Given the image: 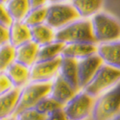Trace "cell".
<instances>
[{"mask_svg": "<svg viewBox=\"0 0 120 120\" xmlns=\"http://www.w3.org/2000/svg\"><path fill=\"white\" fill-rule=\"evenodd\" d=\"M55 41L64 44L78 42L96 43L92 36L91 24L88 20H75L55 33Z\"/></svg>", "mask_w": 120, "mask_h": 120, "instance_id": "cell-2", "label": "cell"}, {"mask_svg": "<svg viewBox=\"0 0 120 120\" xmlns=\"http://www.w3.org/2000/svg\"><path fill=\"white\" fill-rule=\"evenodd\" d=\"M4 120H15V118H12V117H9V118H6V119H4Z\"/></svg>", "mask_w": 120, "mask_h": 120, "instance_id": "cell-32", "label": "cell"}, {"mask_svg": "<svg viewBox=\"0 0 120 120\" xmlns=\"http://www.w3.org/2000/svg\"><path fill=\"white\" fill-rule=\"evenodd\" d=\"M42 120H46V118H44V119H42Z\"/></svg>", "mask_w": 120, "mask_h": 120, "instance_id": "cell-33", "label": "cell"}, {"mask_svg": "<svg viewBox=\"0 0 120 120\" xmlns=\"http://www.w3.org/2000/svg\"><path fill=\"white\" fill-rule=\"evenodd\" d=\"M9 44L16 48L28 41H31L30 28L23 22L14 21L9 27Z\"/></svg>", "mask_w": 120, "mask_h": 120, "instance_id": "cell-16", "label": "cell"}, {"mask_svg": "<svg viewBox=\"0 0 120 120\" xmlns=\"http://www.w3.org/2000/svg\"><path fill=\"white\" fill-rule=\"evenodd\" d=\"M64 107L62 105H60L59 103H57L55 100H53L52 98H50L49 96L41 99L36 106H35V109L39 113V114H42L47 116L49 113H51L57 109H63Z\"/></svg>", "mask_w": 120, "mask_h": 120, "instance_id": "cell-24", "label": "cell"}, {"mask_svg": "<svg viewBox=\"0 0 120 120\" xmlns=\"http://www.w3.org/2000/svg\"><path fill=\"white\" fill-rule=\"evenodd\" d=\"M78 61L69 58H62L59 69V76L70 86L75 91H79L78 86V73H77Z\"/></svg>", "mask_w": 120, "mask_h": 120, "instance_id": "cell-14", "label": "cell"}, {"mask_svg": "<svg viewBox=\"0 0 120 120\" xmlns=\"http://www.w3.org/2000/svg\"><path fill=\"white\" fill-rule=\"evenodd\" d=\"M45 5V1H38V0H32L29 1V9L30 10H37L39 8H42Z\"/></svg>", "mask_w": 120, "mask_h": 120, "instance_id": "cell-30", "label": "cell"}, {"mask_svg": "<svg viewBox=\"0 0 120 120\" xmlns=\"http://www.w3.org/2000/svg\"><path fill=\"white\" fill-rule=\"evenodd\" d=\"M46 13H47L46 7H42L37 10H30L22 22L29 28H33L38 25L44 24Z\"/></svg>", "mask_w": 120, "mask_h": 120, "instance_id": "cell-22", "label": "cell"}, {"mask_svg": "<svg viewBox=\"0 0 120 120\" xmlns=\"http://www.w3.org/2000/svg\"><path fill=\"white\" fill-rule=\"evenodd\" d=\"M92 107L93 98L80 91L64 106L63 111L67 120H85L91 113Z\"/></svg>", "mask_w": 120, "mask_h": 120, "instance_id": "cell-7", "label": "cell"}, {"mask_svg": "<svg viewBox=\"0 0 120 120\" xmlns=\"http://www.w3.org/2000/svg\"><path fill=\"white\" fill-rule=\"evenodd\" d=\"M62 57L60 56L51 61L36 62L30 67L29 82L31 83H46L51 82V80L59 73L60 64Z\"/></svg>", "mask_w": 120, "mask_h": 120, "instance_id": "cell-8", "label": "cell"}, {"mask_svg": "<svg viewBox=\"0 0 120 120\" xmlns=\"http://www.w3.org/2000/svg\"><path fill=\"white\" fill-rule=\"evenodd\" d=\"M111 120H120V112L118 114H116L114 117H112Z\"/></svg>", "mask_w": 120, "mask_h": 120, "instance_id": "cell-31", "label": "cell"}, {"mask_svg": "<svg viewBox=\"0 0 120 120\" xmlns=\"http://www.w3.org/2000/svg\"><path fill=\"white\" fill-rule=\"evenodd\" d=\"M14 21L12 20L11 16L9 15V13L6 9L5 2L0 1V25H2L6 28H9L12 25Z\"/></svg>", "mask_w": 120, "mask_h": 120, "instance_id": "cell-26", "label": "cell"}, {"mask_svg": "<svg viewBox=\"0 0 120 120\" xmlns=\"http://www.w3.org/2000/svg\"><path fill=\"white\" fill-rule=\"evenodd\" d=\"M64 45H65L64 43L54 41L51 43L39 47L38 57H37V62L51 61V60H54L60 57Z\"/></svg>", "mask_w": 120, "mask_h": 120, "instance_id": "cell-20", "label": "cell"}, {"mask_svg": "<svg viewBox=\"0 0 120 120\" xmlns=\"http://www.w3.org/2000/svg\"><path fill=\"white\" fill-rule=\"evenodd\" d=\"M96 54L105 65L120 70V41L100 43Z\"/></svg>", "mask_w": 120, "mask_h": 120, "instance_id": "cell-10", "label": "cell"}, {"mask_svg": "<svg viewBox=\"0 0 120 120\" xmlns=\"http://www.w3.org/2000/svg\"><path fill=\"white\" fill-rule=\"evenodd\" d=\"M103 2L100 0L93 1H73L71 6L75 9V11L80 17H87L99 11L102 7Z\"/></svg>", "mask_w": 120, "mask_h": 120, "instance_id": "cell-21", "label": "cell"}, {"mask_svg": "<svg viewBox=\"0 0 120 120\" xmlns=\"http://www.w3.org/2000/svg\"><path fill=\"white\" fill-rule=\"evenodd\" d=\"M79 17V15L71 5L53 4L47 7L44 24L52 29H61Z\"/></svg>", "mask_w": 120, "mask_h": 120, "instance_id": "cell-6", "label": "cell"}, {"mask_svg": "<svg viewBox=\"0 0 120 120\" xmlns=\"http://www.w3.org/2000/svg\"><path fill=\"white\" fill-rule=\"evenodd\" d=\"M15 59V48L11 44L0 46V73H3Z\"/></svg>", "mask_w": 120, "mask_h": 120, "instance_id": "cell-23", "label": "cell"}, {"mask_svg": "<svg viewBox=\"0 0 120 120\" xmlns=\"http://www.w3.org/2000/svg\"><path fill=\"white\" fill-rule=\"evenodd\" d=\"M39 50V46L33 41H28L15 48V62L20 64L28 68L31 67L36 62Z\"/></svg>", "mask_w": 120, "mask_h": 120, "instance_id": "cell-13", "label": "cell"}, {"mask_svg": "<svg viewBox=\"0 0 120 120\" xmlns=\"http://www.w3.org/2000/svg\"><path fill=\"white\" fill-rule=\"evenodd\" d=\"M9 28L0 25V46H3L9 43Z\"/></svg>", "mask_w": 120, "mask_h": 120, "instance_id": "cell-29", "label": "cell"}, {"mask_svg": "<svg viewBox=\"0 0 120 120\" xmlns=\"http://www.w3.org/2000/svg\"><path fill=\"white\" fill-rule=\"evenodd\" d=\"M76 93L77 91H75L61 76L58 75L55 81L52 82L49 97L64 107Z\"/></svg>", "mask_w": 120, "mask_h": 120, "instance_id": "cell-12", "label": "cell"}, {"mask_svg": "<svg viewBox=\"0 0 120 120\" xmlns=\"http://www.w3.org/2000/svg\"><path fill=\"white\" fill-rule=\"evenodd\" d=\"M6 9L13 21L22 22L29 13V1L27 0H13L5 2Z\"/></svg>", "mask_w": 120, "mask_h": 120, "instance_id": "cell-19", "label": "cell"}, {"mask_svg": "<svg viewBox=\"0 0 120 120\" xmlns=\"http://www.w3.org/2000/svg\"><path fill=\"white\" fill-rule=\"evenodd\" d=\"M6 75L12 82L14 87L22 88L29 82L30 68L14 62L5 71Z\"/></svg>", "mask_w": 120, "mask_h": 120, "instance_id": "cell-17", "label": "cell"}, {"mask_svg": "<svg viewBox=\"0 0 120 120\" xmlns=\"http://www.w3.org/2000/svg\"><path fill=\"white\" fill-rule=\"evenodd\" d=\"M30 33H31V41L39 47L49 44L55 41V32L46 24L30 28Z\"/></svg>", "mask_w": 120, "mask_h": 120, "instance_id": "cell-18", "label": "cell"}, {"mask_svg": "<svg viewBox=\"0 0 120 120\" xmlns=\"http://www.w3.org/2000/svg\"><path fill=\"white\" fill-rule=\"evenodd\" d=\"M120 111V82L109 89L93 104L92 120H111Z\"/></svg>", "mask_w": 120, "mask_h": 120, "instance_id": "cell-1", "label": "cell"}, {"mask_svg": "<svg viewBox=\"0 0 120 120\" xmlns=\"http://www.w3.org/2000/svg\"><path fill=\"white\" fill-rule=\"evenodd\" d=\"M90 24L92 36L96 42L114 41L120 38V23L114 17L105 13L94 15Z\"/></svg>", "mask_w": 120, "mask_h": 120, "instance_id": "cell-3", "label": "cell"}, {"mask_svg": "<svg viewBox=\"0 0 120 120\" xmlns=\"http://www.w3.org/2000/svg\"><path fill=\"white\" fill-rule=\"evenodd\" d=\"M52 82L46 83H30L23 86L20 90L16 108L11 117L16 116L18 113L29 109H34L41 99L49 96Z\"/></svg>", "mask_w": 120, "mask_h": 120, "instance_id": "cell-5", "label": "cell"}, {"mask_svg": "<svg viewBox=\"0 0 120 120\" xmlns=\"http://www.w3.org/2000/svg\"><path fill=\"white\" fill-rule=\"evenodd\" d=\"M119 80L120 70L102 64L97 69L90 81L82 89V91L89 97L94 98L101 94L106 89L115 86L119 82Z\"/></svg>", "mask_w": 120, "mask_h": 120, "instance_id": "cell-4", "label": "cell"}, {"mask_svg": "<svg viewBox=\"0 0 120 120\" xmlns=\"http://www.w3.org/2000/svg\"><path fill=\"white\" fill-rule=\"evenodd\" d=\"M12 118H15V120H42L46 118V116L39 114L35 109H29Z\"/></svg>", "mask_w": 120, "mask_h": 120, "instance_id": "cell-25", "label": "cell"}, {"mask_svg": "<svg viewBox=\"0 0 120 120\" xmlns=\"http://www.w3.org/2000/svg\"><path fill=\"white\" fill-rule=\"evenodd\" d=\"M46 120H67V118L63 111V109H60L51 113H49L46 116Z\"/></svg>", "mask_w": 120, "mask_h": 120, "instance_id": "cell-28", "label": "cell"}, {"mask_svg": "<svg viewBox=\"0 0 120 120\" xmlns=\"http://www.w3.org/2000/svg\"><path fill=\"white\" fill-rule=\"evenodd\" d=\"M21 88L14 87L0 96V120L11 117L16 108Z\"/></svg>", "mask_w": 120, "mask_h": 120, "instance_id": "cell-15", "label": "cell"}, {"mask_svg": "<svg viewBox=\"0 0 120 120\" xmlns=\"http://www.w3.org/2000/svg\"><path fill=\"white\" fill-rule=\"evenodd\" d=\"M103 64L102 60L94 54L90 57L80 60L77 64V73H78V86L79 89H83L86 84L90 81L97 69Z\"/></svg>", "mask_w": 120, "mask_h": 120, "instance_id": "cell-9", "label": "cell"}, {"mask_svg": "<svg viewBox=\"0 0 120 120\" xmlns=\"http://www.w3.org/2000/svg\"><path fill=\"white\" fill-rule=\"evenodd\" d=\"M14 88V86L5 72L0 73V96Z\"/></svg>", "mask_w": 120, "mask_h": 120, "instance_id": "cell-27", "label": "cell"}, {"mask_svg": "<svg viewBox=\"0 0 120 120\" xmlns=\"http://www.w3.org/2000/svg\"><path fill=\"white\" fill-rule=\"evenodd\" d=\"M97 46L91 42H78L65 44L61 53L62 58H69L76 61L86 59L96 54Z\"/></svg>", "mask_w": 120, "mask_h": 120, "instance_id": "cell-11", "label": "cell"}]
</instances>
